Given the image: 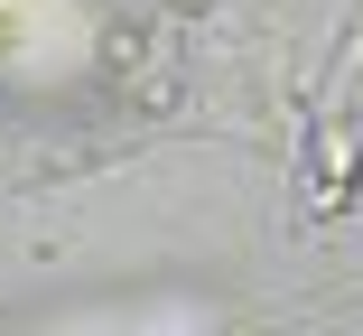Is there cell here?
I'll list each match as a JSON object with an SVG mask.
<instances>
[{
	"label": "cell",
	"mask_w": 363,
	"mask_h": 336,
	"mask_svg": "<svg viewBox=\"0 0 363 336\" xmlns=\"http://www.w3.org/2000/svg\"><path fill=\"white\" fill-rule=\"evenodd\" d=\"M177 10H205V0H177Z\"/></svg>",
	"instance_id": "6da1fadb"
}]
</instances>
